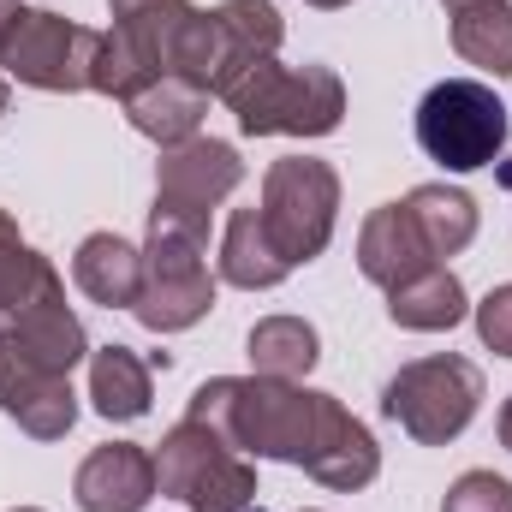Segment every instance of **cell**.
I'll list each match as a JSON object with an SVG mask.
<instances>
[{
	"label": "cell",
	"mask_w": 512,
	"mask_h": 512,
	"mask_svg": "<svg viewBox=\"0 0 512 512\" xmlns=\"http://www.w3.org/2000/svg\"><path fill=\"white\" fill-rule=\"evenodd\" d=\"M0 411L18 417V429L36 435V441H60V435H72V423H78L72 376H54L30 346L12 334V322H0Z\"/></svg>",
	"instance_id": "9c48e42d"
},
{
	"label": "cell",
	"mask_w": 512,
	"mask_h": 512,
	"mask_svg": "<svg viewBox=\"0 0 512 512\" xmlns=\"http://www.w3.org/2000/svg\"><path fill=\"white\" fill-rule=\"evenodd\" d=\"M453 48L465 66L512 78V0H471L453 12Z\"/></svg>",
	"instance_id": "ffe728a7"
},
{
	"label": "cell",
	"mask_w": 512,
	"mask_h": 512,
	"mask_svg": "<svg viewBox=\"0 0 512 512\" xmlns=\"http://www.w3.org/2000/svg\"><path fill=\"white\" fill-rule=\"evenodd\" d=\"M155 399V364L137 358L131 346H96L90 352V405L108 423H137L149 417Z\"/></svg>",
	"instance_id": "ac0fdd59"
},
{
	"label": "cell",
	"mask_w": 512,
	"mask_h": 512,
	"mask_svg": "<svg viewBox=\"0 0 512 512\" xmlns=\"http://www.w3.org/2000/svg\"><path fill=\"white\" fill-rule=\"evenodd\" d=\"M251 512H262V507H251Z\"/></svg>",
	"instance_id": "836d02e7"
},
{
	"label": "cell",
	"mask_w": 512,
	"mask_h": 512,
	"mask_svg": "<svg viewBox=\"0 0 512 512\" xmlns=\"http://www.w3.org/2000/svg\"><path fill=\"white\" fill-rule=\"evenodd\" d=\"M382 411L417 447H447L483 411V370L471 358H453V352L417 358L382 387Z\"/></svg>",
	"instance_id": "5b68a950"
},
{
	"label": "cell",
	"mask_w": 512,
	"mask_h": 512,
	"mask_svg": "<svg viewBox=\"0 0 512 512\" xmlns=\"http://www.w3.org/2000/svg\"><path fill=\"white\" fill-rule=\"evenodd\" d=\"M72 280L90 304H108V310H131L137 304V286H143V251L120 239V233H90L78 256H72Z\"/></svg>",
	"instance_id": "2e32d148"
},
{
	"label": "cell",
	"mask_w": 512,
	"mask_h": 512,
	"mask_svg": "<svg viewBox=\"0 0 512 512\" xmlns=\"http://www.w3.org/2000/svg\"><path fill=\"white\" fill-rule=\"evenodd\" d=\"M96 48H102V30L72 24L66 12H48V6H24V18L12 24V36L0 48V66H6V78H18L30 90L78 96V90H90Z\"/></svg>",
	"instance_id": "ba28073f"
},
{
	"label": "cell",
	"mask_w": 512,
	"mask_h": 512,
	"mask_svg": "<svg viewBox=\"0 0 512 512\" xmlns=\"http://www.w3.org/2000/svg\"><path fill=\"white\" fill-rule=\"evenodd\" d=\"M191 423L215 429L245 459L304 465L322 489H370L382 477L376 435L334 399L304 382H268V376H215L191 393Z\"/></svg>",
	"instance_id": "6da1fadb"
},
{
	"label": "cell",
	"mask_w": 512,
	"mask_h": 512,
	"mask_svg": "<svg viewBox=\"0 0 512 512\" xmlns=\"http://www.w3.org/2000/svg\"><path fill=\"white\" fill-rule=\"evenodd\" d=\"M405 209H411L417 233L429 239L435 262H441V256H459L477 239V197L459 191V185H417V191L405 197Z\"/></svg>",
	"instance_id": "44dd1931"
},
{
	"label": "cell",
	"mask_w": 512,
	"mask_h": 512,
	"mask_svg": "<svg viewBox=\"0 0 512 512\" xmlns=\"http://www.w3.org/2000/svg\"><path fill=\"white\" fill-rule=\"evenodd\" d=\"M12 512H42V507H12Z\"/></svg>",
	"instance_id": "d6a6232c"
},
{
	"label": "cell",
	"mask_w": 512,
	"mask_h": 512,
	"mask_svg": "<svg viewBox=\"0 0 512 512\" xmlns=\"http://www.w3.org/2000/svg\"><path fill=\"white\" fill-rule=\"evenodd\" d=\"M245 179V161L233 143L221 137H185L173 149H161L155 161V203L167 209H197V215H215V203H227Z\"/></svg>",
	"instance_id": "30bf717a"
},
{
	"label": "cell",
	"mask_w": 512,
	"mask_h": 512,
	"mask_svg": "<svg viewBox=\"0 0 512 512\" xmlns=\"http://www.w3.org/2000/svg\"><path fill=\"white\" fill-rule=\"evenodd\" d=\"M441 512H512V483L495 477V471H465V477L447 489Z\"/></svg>",
	"instance_id": "484cf974"
},
{
	"label": "cell",
	"mask_w": 512,
	"mask_h": 512,
	"mask_svg": "<svg viewBox=\"0 0 512 512\" xmlns=\"http://www.w3.org/2000/svg\"><path fill=\"white\" fill-rule=\"evenodd\" d=\"M155 495V453L137 441H102L72 477L78 512H143Z\"/></svg>",
	"instance_id": "8fae6325"
},
{
	"label": "cell",
	"mask_w": 512,
	"mask_h": 512,
	"mask_svg": "<svg viewBox=\"0 0 512 512\" xmlns=\"http://www.w3.org/2000/svg\"><path fill=\"white\" fill-rule=\"evenodd\" d=\"M209 215L197 209H149V239H143V286L131 316L149 334H185L215 310V274H209Z\"/></svg>",
	"instance_id": "7a4b0ae2"
},
{
	"label": "cell",
	"mask_w": 512,
	"mask_h": 512,
	"mask_svg": "<svg viewBox=\"0 0 512 512\" xmlns=\"http://www.w3.org/2000/svg\"><path fill=\"white\" fill-rule=\"evenodd\" d=\"M161 78V60L137 42V36H126L120 24L114 30H102V48H96V72H90V90L96 96H114V102H131L143 84H155Z\"/></svg>",
	"instance_id": "7402d4cb"
},
{
	"label": "cell",
	"mask_w": 512,
	"mask_h": 512,
	"mask_svg": "<svg viewBox=\"0 0 512 512\" xmlns=\"http://www.w3.org/2000/svg\"><path fill=\"white\" fill-rule=\"evenodd\" d=\"M512 137L507 102L483 84V78H441L423 102H417V143L429 161H441L447 173H477L489 167Z\"/></svg>",
	"instance_id": "8992f818"
},
{
	"label": "cell",
	"mask_w": 512,
	"mask_h": 512,
	"mask_svg": "<svg viewBox=\"0 0 512 512\" xmlns=\"http://www.w3.org/2000/svg\"><path fill=\"white\" fill-rule=\"evenodd\" d=\"M387 316L411 334H447L471 316V298H465V280L447 268V262H429L417 268L411 280L387 286Z\"/></svg>",
	"instance_id": "5bb4252c"
},
{
	"label": "cell",
	"mask_w": 512,
	"mask_h": 512,
	"mask_svg": "<svg viewBox=\"0 0 512 512\" xmlns=\"http://www.w3.org/2000/svg\"><path fill=\"white\" fill-rule=\"evenodd\" d=\"M471 316H477V340H483L495 358H512V280L495 286L483 304H471Z\"/></svg>",
	"instance_id": "4316f807"
},
{
	"label": "cell",
	"mask_w": 512,
	"mask_h": 512,
	"mask_svg": "<svg viewBox=\"0 0 512 512\" xmlns=\"http://www.w3.org/2000/svg\"><path fill=\"white\" fill-rule=\"evenodd\" d=\"M203 114H209V90H197V84H185V78H173V72H161L155 84H143L126 102L131 131H143V137L161 143V149L197 137V131H203Z\"/></svg>",
	"instance_id": "9a60e30c"
},
{
	"label": "cell",
	"mask_w": 512,
	"mask_h": 512,
	"mask_svg": "<svg viewBox=\"0 0 512 512\" xmlns=\"http://www.w3.org/2000/svg\"><path fill=\"white\" fill-rule=\"evenodd\" d=\"M48 280H54V262L42 251H30L24 233H18V221L0 209V316H18Z\"/></svg>",
	"instance_id": "603a6c76"
},
{
	"label": "cell",
	"mask_w": 512,
	"mask_h": 512,
	"mask_svg": "<svg viewBox=\"0 0 512 512\" xmlns=\"http://www.w3.org/2000/svg\"><path fill=\"white\" fill-rule=\"evenodd\" d=\"M304 6H322V12H334V6H352V0H304Z\"/></svg>",
	"instance_id": "f546056e"
},
{
	"label": "cell",
	"mask_w": 512,
	"mask_h": 512,
	"mask_svg": "<svg viewBox=\"0 0 512 512\" xmlns=\"http://www.w3.org/2000/svg\"><path fill=\"white\" fill-rule=\"evenodd\" d=\"M286 274H292V262L274 245L262 209H233V221H227V233H221V280L239 286V292H268V286H280Z\"/></svg>",
	"instance_id": "e0dca14e"
},
{
	"label": "cell",
	"mask_w": 512,
	"mask_h": 512,
	"mask_svg": "<svg viewBox=\"0 0 512 512\" xmlns=\"http://www.w3.org/2000/svg\"><path fill=\"white\" fill-rule=\"evenodd\" d=\"M155 489L191 512H251L256 507V465L227 447L203 423H173L155 447Z\"/></svg>",
	"instance_id": "277c9868"
},
{
	"label": "cell",
	"mask_w": 512,
	"mask_h": 512,
	"mask_svg": "<svg viewBox=\"0 0 512 512\" xmlns=\"http://www.w3.org/2000/svg\"><path fill=\"white\" fill-rule=\"evenodd\" d=\"M215 24H221V36L233 42L239 66L274 60V48L286 42V24H280V12H274L268 0H221V6H215Z\"/></svg>",
	"instance_id": "d4e9b609"
},
{
	"label": "cell",
	"mask_w": 512,
	"mask_h": 512,
	"mask_svg": "<svg viewBox=\"0 0 512 512\" xmlns=\"http://www.w3.org/2000/svg\"><path fill=\"white\" fill-rule=\"evenodd\" d=\"M262 221L274 233V245L286 251V262H316L334 239L340 221V173L316 155H280L262 173Z\"/></svg>",
	"instance_id": "52a82bcc"
},
{
	"label": "cell",
	"mask_w": 512,
	"mask_h": 512,
	"mask_svg": "<svg viewBox=\"0 0 512 512\" xmlns=\"http://www.w3.org/2000/svg\"><path fill=\"white\" fill-rule=\"evenodd\" d=\"M18 18H24V0H0V48H6V36H12Z\"/></svg>",
	"instance_id": "83f0119b"
},
{
	"label": "cell",
	"mask_w": 512,
	"mask_h": 512,
	"mask_svg": "<svg viewBox=\"0 0 512 512\" xmlns=\"http://www.w3.org/2000/svg\"><path fill=\"white\" fill-rule=\"evenodd\" d=\"M0 114H6V72H0Z\"/></svg>",
	"instance_id": "4dcf8cb0"
},
{
	"label": "cell",
	"mask_w": 512,
	"mask_h": 512,
	"mask_svg": "<svg viewBox=\"0 0 512 512\" xmlns=\"http://www.w3.org/2000/svg\"><path fill=\"white\" fill-rule=\"evenodd\" d=\"M251 352V376H268V382H304L322 358V340L304 316H262L245 340Z\"/></svg>",
	"instance_id": "d6986e66"
},
{
	"label": "cell",
	"mask_w": 512,
	"mask_h": 512,
	"mask_svg": "<svg viewBox=\"0 0 512 512\" xmlns=\"http://www.w3.org/2000/svg\"><path fill=\"white\" fill-rule=\"evenodd\" d=\"M501 447H507V453H512V399H507V405H501Z\"/></svg>",
	"instance_id": "f1b7e54d"
},
{
	"label": "cell",
	"mask_w": 512,
	"mask_h": 512,
	"mask_svg": "<svg viewBox=\"0 0 512 512\" xmlns=\"http://www.w3.org/2000/svg\"><path fill=\"white\" fill-rule=\"evenodd\" d=\"M0 322H12V334L54 370V376H72L84 358H90V334H84V322H78V310L66 304V286H60V274L18 310V316H0Z\"/></svg>",
	"instance_id": "7c38bea8"
},
{
	"label": "cell",
	"mask_w": 512,
	"mask_h": 512,
	"mask_svg": "<svg viewBox=\"0 0 512 512\" xmlns=\"http://www.w3.org/2000/svg\"><path fill=\"white\" fill-rule=\"evenodd\" d=\"M221 102L245 137H328L346 120V84L334 66H280V60H251Z\"/></svg>",
	"instance_id": "3957f363"
},
{
	"label": "cell",
	"mask_w": 512,
	"mask_h": 512,
	"mask_svg": "<svg viewBox=\"0 0 512 512\" xmlns=\"http://www.w3.org/2000/svg\"><path fill=\"white\" fill-rule=\"evenodd\" d=\"M108 12H114V24L137 36L155 60H161V72H167V54H173V42H179V30L191 24V0H108Z\"/></svg>",
	"instance_id": "cb8c5ba5"
},
{
	"label": "cell",
	"mask_w": 512,
	"mask_h": 512,
	"mask_svg": "<svg viewBox=\"0 0 512 512\" xmlns=\"http://www.w3.org/2000/svg\"><path fill=\"white\" fill-rule=\"evenodd\" d=\"M429 262H435V251H429V239L417 233V221H411L405 203L370 209V221L358 227V268H364V280L399 286V280H411V274L429 268Z\"/></svg>",
	"instance_id": "4fadbf2b"
},
{
	"label": "cell",
	"mask_w": 512,
	"mask_h": 512,
	"mask_svg": "<svg viewBox=\"0 0 512 512\" xmlns=\"http://www.w3.org/2000/svg\"><path fill=\"white\" fill-rule=\"evenodd\" d=\"M441 6H447V12H459V6H471V0H441Z\"/></svg>",
	"instance_id": "1f68e13d"
}]
</instances>
